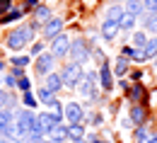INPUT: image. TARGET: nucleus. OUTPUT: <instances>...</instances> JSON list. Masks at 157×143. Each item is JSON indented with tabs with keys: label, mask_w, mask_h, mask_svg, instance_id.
<instances>
[{
	"label": "nucleus",
	"mask_w": 157,
	"mask_h": 143,
	"mask_svg": "<svg viewBox=\"0 0 157 143\" xmlns=\"http://www.w3.org/2000/svg\"><path fill=\"white\" fill-rule=\"evenodd\" d=\"M34 37H36V32H34L29 24H20V27H15V29L7 32L5 46H7L10 51H22L24 46H29V44L34 41Z\"/></svg>",
	"instance_id": "f257e3e1"
},
{
	"label": "nucleus",
	"mask_w": 157,
	"mask_h": 143,
	"mask_svg": "<svg viewBox=\"0 0 157 143\" xmlns=\"http://www.w3.org/2000/svg\"><path fill=\"white\" fill-rule=\"evenodd\" d=\"M68 58L75 61V63H80V66H85V63L92 58V46H90V41L85 39V37H75V39L70 41Z\"/></svg>",
	"instance_id": "f03ea898"
},
{
	"label": "nucleus",
	"mask_w": 157,
	"mask_h": 143,
	"mask_svg": "<svg viewBox=\"0 0 157 143\" xmlns=\"http://www.w3.org/2000/svg\"><path fill=\"white\" fill-rule=\"evenodd\" d=\"M60 73V80H63V87H68V90H75L78 87V82L82 80V73H85V68L75 61H68L63 68L58 70Z\"/></svg>",
	"instance_id": "7ed1b4c3"
},
{
	"label": "nucleus",
	"mask_w": 157,
	"mask_h": 143,
	"mask_svg": "<svg viewBox=\"0 0 157 143\" xmlns=\"http://www.w3.org/2000/svg\"><path fill=\"white\" fill-rule=\"evenodd\" d=\"M56 66H58V58L51 54V51H41L36 58H32V70L36 73V75H46V73H51V70H56Z\"/></svg>",
	"instance_id": "20e7f679"
},
{
	"label": "nucleus",
	"mask_w": 157,
	"mask_h": 143,
	"mask_svg": "<svg viewBox=\"0 0 157 143\" xmlns=\"http://www.w3.org/2000/svg\"><path fill=\"white\" fill-rule=\"evenodd\" d=\"M15 124L20 126V131L24 133V136H29L32 126L36 124V109H29V107H24V104H22L20 109L15 112Z\"/></svg>",
	"instance_id": "39448f33"
},
{
	"label": "nucleus",
	"mask_w": 157,
	"mask_h": 143,
	"mask_svg": "<svg viewBox=\"0 0 157 143\" xmlns=\"http://www.w3.org/2000/svg\"><path fill=\"white\" fill-rule=\"evenodd\" d=\"M63 27H65V20H63L60 15H51L48 20L41 24V39H44V41H51L56 34L63 32Z\"/></svg>",
	"instance_id": "423d86ee"
},
{
	"label": "nucleus",
	"mask_w": 157,
	"mask_h": 143,
	"mask_svg": "<svg viewBox=\"0 0 157 143\" xmlns=\"http://www.w3.org/2000/svg\"><path fill=\"white\" fill-rule=\"evenodd\" d=\"M97 73H99V90L101 92H111L114 90V70H111L109 58H104V61L99 63Z\"/></svg>",
	"instance_id": "0eeeda50"
},
{
	"label": "nucleus",
	"mask_w": 157,
	"mask_h": 143,
	"mask_svg": "<svg viewBox=\"0 0 157 143\" xmlns=\"http://www.w3.org/2000/svg\"><path fill=\"white\" fill-rule=\"evenodd\" d=\"M70 41H73V39H70L65 32H60V34H56L53 39L48 41V44H51V49H48V51H51L56 58H65V56H68V51H70Z\"/></svg>",
	"instance_id": "6e6552de"
},
{
	"label": "nucleus",
	"mask_w": 157,
	"mask_h": 143,
	"mask_svg": "<svg viewBox=\"0 0 157 143\" xmlns=\"http://www.w3.org/2000/svg\"><path fill=\"white\" fill-rule=\"evenodd\" d=\"M63 119H65V124H82L85 121V107L75 100L63 104Z\"/></svg>",
	"instance_id": "1a4fd4ad"
},
{
	"label": "nucleus",
	"mask_w": 157,
	"mask_h": 143,
	"mask_svg": "<svg viewBox=\"0 0 157 143\" xmlns=\"http://www.w3.org/2000/svg\"><path fill=\"white\" fill-rule=\"evenodd\" d=\"M118 34H121V27H118V22H111V20H104L101 22V27H99V37L104 41H111L118 39Z\"/></svg>",
	"instance_id": "9d476101"
},
{
	"label": "nucleus",
	"mask_w": 157,
	"mask_h": 143,
	"mask_svg": "<svg viewBox=\"0 0 157 143\" xmlns=\"http://www.w3.org/2000/svg\"><path fill=\"white\" fill-rule=\"evenodd\" d=\"M36 126L41 129V133H44V136H48V131L56 126L53 114H51V112H36Z\"/></svg>",
	"instance_id": "9b49d317"
},
{
	"label": "nucleus",
	"mask_w": 157,
	"mask_h": 143,
	"mask_svg": "<svg viewBox=\"0 0 157 143\" xmlns=\"http://www.w3.org/2000/svg\"><path fill=\"white\" fill-rule=\"evenodd\" d=\"M121 56H126L128 61H138V63H145V61H147L145 51H143L140 46H131V44H126V46L121 49Z\"/></svg>",
	"instance_id": "f8f14e48"
},
{
	"label": "nucleus",
	"mask_w": 157,
	"mask_h": 143,
	"mask_svg": "<svg viewBox=\"0 0 157 143\" xmlns=\"http://www.w3.org/2000/svg\"><path fill=\"white\" fill-rule=\"evenodd\" d=\"M128 119L133 121V126H140V124H145V121H147V112H145V107H143L140 102L131 104V112H128Z\"/></svg>",
	"instance_id": "ddd939ff"
},
{
	"label": "nucleus",
	"mask_w": 157,
	"mask_h": 143,
	"mask_svg": "<svg viewBox=\"0 0 157 143\" xmlns=\"http://www.w3.org/2000/svg\"><path fill=\"white\" fill-rule=\"evenodd\" d=\"M44 85L51 90V92H56L58 95L60 90H63V80H60V73L58 70H51V73H46L44 75Z\"/></svg>",
	"instance_id": "4468645a"
},
{
	"label": "nucleus",
	"mask_w": 157,
	"mask_h": 143,
	"mask_svg": "<svg viewBox=\"0 0 157 143\" xmlns=\"http://www.w3.org/2000/svg\"><path fill=\"white\" fill-rule=\"evenodd\" d=\"M48 138L56 141V143H68V124H65V121L56 124V126L48 131Z\"/></svg>",
	"instance_id": "2eb2a0df"
},
{
	"label": "nucleus",
	"mask_w": 157,
	"mask_h": 143,
	"mask_svg": "<svg viewBox=\"0 0 157 143\" xmlns=\"http://www.w3.org/2000/svg\"><path fill=\"white\" fill-rule=\"evenodd\" d=\"M111 70H114V78H123V75H128V70H131V61H128L126 56H116Z\"/></svg>",
	"instance_id": "dca6fc26"
},
{
	"label": "nucleus",
	"mask_w": 157,
	"mask_h": 143,
	"mask_svg": "<svg viewBox=\"0 0 157 143\" xmlns=\"http://www.w3.org/2000/svg\"><path fill=\"white\" fill-rule=\"evenodd\" d=\"M22 17H24V10L12 5V7H10L5 15H0V24H12V22H20Z\"/></svg>",
	"instance_id": "f3484780"
},
{
	"label": "nucleus",
	"mask_w": 157,
	"mask_h": 143,
	"mask_svg": "<svg viewBox=\"0 0 157 143\" xmlns=\"http://www.w3.org/2000/svg\"><path fill=\"white\" fill-rule=\"evenodd\" d=\"M56 97H58V95H56V92H51L46 85H39V87H36V100H39V104H46V107H51Z\"/></svg>",
	"instance_id": "a211bd4d"
},
{
	"label": "nucleus",
	"mask_w": 157,
	"mask_h": 143,
	"mask_svg": "<svg viewBox=\"0 0 157 143\" xmlns=\"http://www.w3.org/2000/svg\"><path fill=\"white\" fill-rule=\"evenodd\" d=\"M126 97H128V102L131 104H136V102H140L143 97H145V87L140 85V82H133L128 90H126Z\"/></svg>",
	"instance_id": "6ab92c4d"
},
{
	"label": "nucleus",
	"mask_w": 157,
	"mask_h": 143,
	"mask_svg": "<svg viewBox=\"0 0 157 143\" xmlns=\"http://www.w3.org/2000/svg\"><path fill=\"white\" fill-rule=\"evenodd\" d=\"M123 5L121 2H114V5H109L106 10H104V20H111V22H118L121 17H123Z\"/></svg>",
	"instance_id": "aec40b11"
},
{
	"label": "nucleus",
	"mask_w": 157,
	"mask_h": 143,
	"mask_svg": "<svg viewBox=\"0 0 157 143\" xmlns=\"http://www.w3.org/2000/svg\"><path fill=\"white\" fill-rule=\"evenodd\" d=\"M136 24H138V17H136V15H131V12H123V17L118 20L121 32H126V34H131V32L136 29Z\"/></svg>",
	"instance_id": "412c9836"
},
{
	"label": "nucleus",
	"mask_w": 157,
	"mask_h": 143,
	"mask_svg": "<svg viewBox=\"0 0 157 143\" xmlns=\"http://www.w3.org/2000/svg\"><path fill=\"white\" fill-rule=\"evenodd\" d=\"M85 124H68V143L73 141H80V138H85Z\"/></svg>",
	"instance_id": "4be33fe9"
},
{
	"label": "nucleus",
	"mask_w": 157,
	"mask_h": 143,
	"mask_svg": "<svg viewBox=\"0 0 157 143\" xmlns=\"http://www.w3.org/2000/svg\"><path fill=\"white\" fill-rule=\"evenodd\" d=\"M152 136H155V133H152L150 129H145L143 124L133 129V141H136V143H147V141H150V138H152Z\"/></svg>",
	"instance_id": "5701e85b"
},
{
	"label": "nucleus",
	"mask_w": 157,
	"mask_h": 143,
	"mask_svg": "<svg viewBox=\"0 0 157 143\" xmlns=\"http://www.w3.org/2000/svg\"><path fill=\"white\" fill-rule=\"evenodd\" d=\"M32 15H34V20H36V22H41V24H44V22L48 20L53 12H51V7H48V5H41V2H39V5L32 10Z\"/></svg>",
	"instance_id": "b1692460"
},
{
	"label": "nucleus",
	"mask_w": 157,
	"mask_h": 143,
	"mask_svg": "<svg viewBox=\"0 0 157 143\" xmlns=\"http://www.w3.org/2000/svg\"><path fill=\"white\" fill-rule=\"evenodd\" d=\"M12 121H15V109H7V107L0 109V133H2Z\"/></svg>",
	"instance_id": "393cba45"
},
{
	"label": "nucleus",
	"mask_w": 157,
	"mask_h": 143,
	"mask_svg": "<svg viewBox=\"0 0 157 143\" xmlns=\"http://www.w3.org/2000/svg\"><path fill=\"white\" fill-rule=\"evenodd\" d=\"M29 63H32L29 54H12L10 56V66H15V68H27Z\"/></svg>",
	"instance_id": "a878e982"
},
{
	"label": "nucleus",
	"mask_w": 157,
	"mask_h": 143,
	"mask_svg": "<svg viewBox=\"0 0 157 143\" xmlns=\"http://www.w3.org/2000/svg\"><path fill=\"white\" fill-rule=\"evenodd\" d=\"M140 17H143V24H145V32L155 37V34H157V12H155V15H145V12H143Z\"/></svg>",
	"instance_id": "bb28decb"
},
{
	"label": "nucleus",
	"mask_w": 157,
	"mask_h": 143,
	"mask_svg": "<svg viewBox=\"0 0 157 143\" xmlns=\"http://www.w3.org/2000/svg\"><path fill=\"white\" fill-rule=\"evenodd\" d=\"M131 34H133V44H131V46H140V49H143V46L147 44V39H150L145 29H133Z\"/></svg>",
	"instance_id": "cd10ccee"
},
{
	"label": "nucleus",
	"mask_w": 157,
	"mask_h": 143,
	"mask_svg": "<svg viewBox=\"0 0 157 143\" xmlns=\"http://www.w3.org/2000/svg\"><path fill=\"white\" fill-rule=\"evenodd\" d=\"M123 10H126V12H131V15H136V17L143 15V5H140V0H126Z\"/></svg>",
	"instance_id": "c85d7f7f"
},
{
	"label": "nucleus",
	"mask_w": 157,
	"mask_h": 143,
	"mask_svg": "<svg viewBox=\"0 0 157 143\" xmlns=\"http://www.w3.org/2000/svg\"><path fill=\"white\" fill-rule=\"evenodd\" d=\"M20 95H22V104H24V107H29V109H36V107H39V100H36V95H34L32 90H29V92H20Z\"/></svg>",
	"instance_id": "c756f323"
},
{
	"label": "nucleus",
	"mask_w": 157,
	"mask_h": 143,
	"mask_svg": "<svg viewBox=\"0 0 157 143\" xmlns=\"http://www.w3.org/2000/svg\"><path fill=\"white\" fill-rule=\"evenodd\" d=\"M15 85H17V75L12 70H5L2 73V87L5 90H15Z\"/></svg>",
	"instance_id": "7c9ffc66"
},
{
	"label": "nucleus",
	"mask_w": 157,
	"mask_h": 143,
	"mask_svg": "<svg viewBox=\"0 0 157 143\" xmlns=\"http://www.w3.org/2000/svg\"><path fill=\"white\" fill-rule=\"evenodd\" d=\"M41 51H46V41H44V39L32 41V44H29V56H32V58H36Z\"/></svg>",
	"instance_id": "2f4dec72"
},
{
	"label": "nucleus",
	"mask_w": 157,
	"mask_h": 143,
	"mask_svg": "<svg viewBox=\"0 0 157 143\" xmlns=\"http://www.w3.org/2000/svg\"><path fill=\"white\" fill-rule=\"evenodd\" d=\"M143 51H145L147 61H150V58H155V56H157V41L155 39H147V44L143 46Z\"/></svg>",
	"instance_id": "473e14b6"
},
{
	"label": "nucleus",
	"mask_w": 157,
	"mask_h": 143,
	"mask_svg": "<svg viewBox=\"0 0 157 143\" xmlns=\"http://www.w3.org/2000/svg\"><path fill=\"white\" fill-rule=\"evenodd\" d=\"M15 90H17V92H29V90H32V80H29L27 75L17 78V85H15Z\"/></svg>",
	"instance_id": "72a5a7b5"
},
{
	"label": "nucleus",
	"mask_w": 157,
	"mask_h": 143,
	"mask_svg": "<svg viewBox=\"0 0 157 143\" xmlns=\"http://www.w3.org/2000/svg\"><path fill=\"white\" fill-rule=\"evenodd\" d=\"M85 121L92 124V126H101L104 117H101V114H97V112H92V114H87V112H85ZM85 121H82V124H85Z\"/></svg>",
	"instance_id": "f704fd0d"
},
{
	"label": "nucleus",
	"mask_w": 157,
	"mask_h": 143,
	"mask_svg": "<svg viewBox=\"0 0 157 143\" xmlns=\"http://www.w3.org/2000/svg\"><path fill=\"white\" fill-rule=\"evenodd\" d=\"M140 5H143L145 15H155L157 12V0H140Z\"/></svg>",
	"instance_id": "c9c22d12"
},
{
	"label": "nucleus",
	"mask_w": 157,
	"mask_h": 143,
	"mask_svg": "<svg viewBox=\"0 0 157 143\" xmlns=\"http://www.w3.org/2000/svg\"><path fill=\"white\" fill-rule=\"evenodd\" d=\"M7 109H17V95L12 92V90H7V102H5Z\"/></svg>",
	"instance_id": "e433bc0d"
},
{
	"label": "nucleus",
	"mask_w": 157,
	"mask_h": 143,
	"mask_svg": "<svg viewBox=\"0 0 157 143\" xmlns=\"http://www.w3.org/2000/svg\"><path fill=\"white\" fill-rule=\"evenodd\" d=\"M36 5H39V0H24V2H22V10H24V12H32Z\"/></svg>",
	"instance_id": "4c0bfd02"
},
{
	"label": "nucleus",
	"mask_w": 157,
	"mask_h": 143,
	"mask_svg": "<svg viewBox=\"0 0 157 143\" xmlns=\"http://www.w3.org/2000/svg\"><path fill=\"white\" fill-rule=\"evenodd\" d=\"M10 7H12V0H0V15H5Z\"/></svg>",
	"instance_id": "58836bf2"
},
{
	"label": "nucleus",
	"mask_w": 157,
	"mask_h": 143,
	"mask_svg": "<svg viewBox=\"0 0 157 143\" xmlns=\"http://www.w3.org/2000/svg\"><path fill=\"white\" fill-rule=\"evenodd\" d=\"M99 39H101V37H99V32H92V34L87 37V41H90V46H97V44H99Z\"/></svg>",
	"instance_id": "ea45409f"
},
{
	"label": "nucleus",
	"mask_w": 157,
	"mask_h": 143,
	"mask_svg": "<svg viewBox=\"0 0 157 143\" xmlns=\"http://www.w3.org/2000/svg\"><path fill=\"white\" fill-rule=\"evenodd\" d=\"M5 102H7V90L0 85V109H5Z\"/></svg>",
	"instance_id": "a19ab883"
},
{
	"label": "nucleus",
	"mask_w": 157,
	"mask_h": 143,
	"mask_svg": "<svg viewBox=\"0 0 157 143\" xmlns=\"http://www.w3.org/2000/svg\"><path fill=\"white\" fill-rule=\"evenodd\" d=\"M143 73H145V70H128V75H131V80H133V82L140 80V78H143Z\"/></svg>",
	"instance_id": "79ce46f5"
},
{
	"label": "nucleus",
	"mask_w": 157,
	"mask_h": 143,
	"mask_svg": "<svg viewBox=\"0 0 157 143\" xmlns=\"http://www.w3.org/2000/svg\"><path fill=\"white\" fill-rule=\"evenodd\" d=\"M118 87H121V90H128V87H131V82L126 80V78H118Z\"/></svg>",
	"instance_id": "37998d69"
},
{
	"label": "nucleus",
	"mask_w": 157,
	"mask_h": 143,
	"mask_svg": "<svg viewBox=\"0 0 157 143\" xmlns=\"http://www.w3.org/2000/svg\"><path fill=\"white\" fill-rule=\"evenodd\" d=\"M24 143H46V136H41V138H24Z\"/></svg>",
	"instance_id": "c03bdc74"
},
{
	"label": "nucleus",
	"mask_w": 157,
	"mask_h": 143,
	"mask_svg": "<svg viewBox=\"0 0 157 143\" xmlns=\"http://www.w3.org/2000/svg\"><path fill=\"white\" fill-rule=\"evenodd\" d=\"M29 27H32L34 32H41V22H36V20H32V22H29Z\"/></svg>",
	"instance_id": "a18cd8bd"
},
{
	"label": "nucleus",
	"mask_w": 157,
	"mask_h": 143,
	"mask_svg": "<svg viewBox=\"0 0 157 143\" xmlns=\"http://www.w3.org/2000/svg\"><path fill=\"white\" fill-rule=\"evenodd\" d=\"M121 126H123V129H131V126H133V121H131V119H123V121H121Z\"/></svg>",
	"instance_id": "49530a36"
},
{
	"label": "nucleus",
	"mask_w": 157,
	"mask_h": 143,
	"mask_svg": "<svg viewBox=\"0 0 157 143\" xmlns=\"http://www.w3.org/2000/svg\"><path fill=\"white\" fill-rule=\"evenodd\" d=\"M87 143H106V141H99L97 136H92V138H90V141H87Z\"/></svg>",
	"instance_id": "de8ad7c7"
},
{
	"label": "nucleus",
	"mask_w": 157,
	"mask_h": 143,
	"mask_svg": "<svg viewBox=\"0 0 157 143\" xmlns=\"http://www.w3.org/2000/svg\"><path fill=\"white\" fill-rule=\"evenodd\" d=\"M0 143H12V141H10L7 136H0Z\"/></svg>",
	"instance_id": "09e8293b"
},
{
	"label": "nucleus",
	"mask_w": 157,
	"mask_h": 143,
	"mask_svg": "<svg viewBox=\"0 0 157 143\" xmlns=\"http://www.w3.org/2000/svg\"><path fill=\"white\" fill-rule=\"evenodd\" d=\"M0 73H5V61L0 58Z\"/></svg>",
	"instance_id": "8fccbe9b"
},
{
	"label": "nucleus",
	"mask_w": 157,
	"mask_h": 143,
	"mask_svg": "<svg viewBox=\"0 0 157 143\" xmlns=\"http://www.w3.org/2000/svg\"><path fill=\"white\" fill-rule=\"evenodd\" d=\"M147 143H157V133H155V136H152V138H150Z\"/></svg>",
	"instance_id": "3c124183"
},
{
	"label": "nucleus",
	"mask_w": 157,
	"mask_h": 143,
	"mask_svg": "<svg viewBox=\"0 0 157 143\" xmlns=\"http://www.w3.org/2000/svg\"><path fill=\"white\" fill-rule=\"evenodd\" d=\"M46 143H56V141H51V138H46Z\"/></svg>",
	"instance_id": "603ef678"
},
{
	"label": "nucleus",
	"mask_w": 157,
	"mask_h": 143,
	"mask_svg": "<svg viewBox=\"0 0 157 143\" xmlns=\"http://www.w3.org/2000/svg\"><path fill=\"white\" fill-rule=\"evenodd\" d=\"M155 68H157V56H155Z\"/></svg>",
	"instance_id": "864d4df0"
},
{
	"label": "nucleus",
	"mask_w": 157,
	"mask_h": 143,
	"mask_svg": "<svg viewBox=\"0 0 157 143\" xmlns=\"http://www.w3.org/2000/svg\"><path fill=\"white\" fill-rule=\"evenodd\" d=\"M118 2H126V0H118Z\"/></svg>",
	"instance_id": "5fc2aeb1"
},
{
	"label": "nucleus",
	"mask_w": 157,
	"mask_h": 143,
	"mask_svg": "<svg viewBox=\"0 0 157 143\" xmlns=\"http://www.w3.org/2000/svg\"><path fill=\"white\" fill-rule=\"evenodd\" d=\"M155 41H157V34H155Z\"/></svg>",
	"instance_id": "6e6d98bb"
}]
</instances>
